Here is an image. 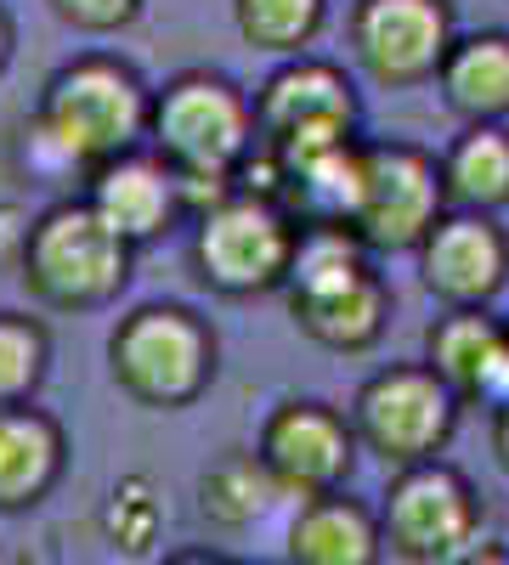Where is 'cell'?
<instances>
[{
	"instance_id": "cell-1",
	"label": "cell",
	"mask_w": 509,
	"mask_h": 565,
	"mask_svg": "<svg viewBox=\"0 0 509 565\" xmlns=\"http://www.w3.org/2000/svg\"><path fill=\"white\" fill-rule=\"evenodd\" d=\"M153 90L119 57H79L52 74L29 125V164L40 175H85L148 141Z\"/></svg>"
},
{
	"instance_id": "cell-2",
	"label": "cell",
	"mask_w": 509,
	"mask_h": 565,
	"mask_svg": "<svg viewBox=\"0 0 509 565\" xmlns=\"http://www.w3.org/2000/svg\"><path fill=\"white\" fill-rule=\"evenodd\" d=\"M148 141L176 170L181 204L204 215L226 193H238V170L261 148L255 97H244V85H233L215 68H188L153 97Z\"/></svg>"
},
{
	"instance_id": "cell-3",
	"label": "cell",
	"mask_w": 509,
	"mask_h": 565,
	"mask_svg": "<svg viewBox=\"0 0 509 565\" xmlns=\"http://www.w3.org/2000/svg\"><path fill=\"white\" fill-rule=\"evenodd\" d=\"M284 295L300 334L340 356L374 351L391 322V282L351 226H300Z\"/></svg>"
},
{
	"instance_id": "cell-4",
	"label": "cell",
	"mask_w": 509,
	"mask_h": 565,
	"mask_svg": "<svg viewBox=\"0 0 509 565\" xmlns=\"http://www.w3.org/2000/svg\"><path fill=\"white\" fill-rule=\"evenodd\" d=\"M130 255H136V249L79 199V204L45 210V215L29 226V238H23V249H18V266H23V282H29L45 306L91 311V306H108V300L125 289Z\"/></svg>"
},
{
	"instance_id": "cell-5",
	"label": "cell",
	"mask_w": 509,
	"mask_h": 565,
	"mask_svg": "<svg viewBox=\"0 0 509 565\" xmlns=\"http://www.w3.org/2000/svg\"><path fill=\"white\" fill-rule=\"evenodd\" d=\"M295 244H300V221L261 193H226L221 204H210L199 215L193 232V271L204 289L226 295V300H250V295H272L289 282L295 266Z\"/></svg>"
},
{
	"instance_id": "cell-6",
	"label": "cell",
	"mask_w": 509,
	"mask_h": 565,
	"mask_svg": "<svg viewBox=\"0 0 509 565\" xmlns=\"http://www.w3.org/2000/svg\"><path fill=\"white\" fill-rule=\"evenodd\" d=\"M458 407L465 402L447 391V380L431 362H391L362 380L351 402V430L374 458H385L391 469H407L447 452L458 430Z\"/></svg>"
},
{
	"instance_id": "cell-7",
	"label": "cell",
	"mask_w": 509,
	"mask_h": 565,
	"mask_svg": "<svg viewBox=\"0 0 509 565\" xmlns=\"http://www.w3.org/2000/svg\"><path fill=\"white\" fill-rule=\"evenodd\" d=\"M114 380L148 407L193 402L215 373V334L188 306H142L114 328Z\"/></svg>"
},
{
	"instance_id": "cell-8",
	"label": "cell",
	"mask_w": 509,
	"mask_h": 565,
	"mask_svg": "<svg viewBox=\"0 0 509 565\" xmlns=\"http://www.w3.org/2000/svg\"><path fill=\"white\" fill-rule=\"evenodd\" d=\"M447 215L442 164L413 141H362V181L351 232L374 255H413L425 232Z\"/></svg>"
},
{
	"instance_id": "cell-9",
	"label": "cell",
	"mask_w": 509,
	"mask_h": 565,
	"mask_svg": "<svg viewBox=\"0 0 509 565\" xmlns=\"http://www.w3.org/2000/svg\"><path fill=\"white\" fill-rule=\"evenodd\" d=\"M346 40L357 68L374 85L413 90L442 74L458 40V12L453 0H357L346 18Z\"/></svg>"
},
{
	"instance_id": "cell-10",
	"label": "cell",
	"mask_w": 509,
	"mask_h": 565,
	"mask_svg": "<svg viewBox=\"0 0 509 565\" xmlns=\"http://www.w3.org/2000/svg\"><path fill=\"white\" fill-rule=\"evenodd\" d=\"M385 543L413 559V565H442L458 559L476 532H481V498L476 487L458 476L453 463H407L396 469V481L385 487V514H380Z\"/></svg>"
},
{
	"instance_id": "cell-11",
	"label": "cell",
	"mask_w": 509,
	"mask_h": 565,
	"mask_svg": "<svg viewBox=\"0 0 509 565\" xmlns=\"http://www.w3.org/2000/svg\"><path fill=\"white\" fill-rule=\"evenodd\" d=\"M420 255V282L442 306H492L509 289V232L498 215L481 210H447Z\"/></svg>"
},
{
	"instance_id": "cell-12",
	"label": "cell",
	"mask_w": 509,
	"mask_h": 565,
	"mask_svg": "<svg viewBox=\"0 0 509 565\" xmlns=\"http://www.w3.org/2000/svg\"><path fill=\"white\" fill-rule=\"evenodd\" d=\"M255 458L266 463V476L277 481V492L322 498V492H340V481L351 476L357 430L322 402H284L266 418Z\"/></svg>"
},
{
	"instance_id": "cell-13",
	"label": "cell",
	"mask_w": 509,
	"mask_h": 565,
	"mask_svg": "<svg viewBox=\"0 0 509 565\" xmlns=\"http://www.w3.org/2000/svg\"><path fill=\"white\" fill-rule=\"evenodd\" d=\"M362 103L351 79L322 57H289L255 90V130L261 148H284L306 136H357Z\"/></svg>"
},
{
	"instance_id": "cell-14",
	"label": "cell",
	"mask_w": 509,
	"mask_h": 565,
	"mask_svg": "<svg viewBox=\"0 0 509 565\" xmlns=\"http://www.w3.org/2000/svg\"><path fill=\"white\" fill-rule=\"evenodd\" d=\"M425 362L458 402H509V317L492 306H442V317L425 328Z\"/></svg>"
},
{
	"instance_id": "cell-15",
	"label": "cell",
	"mask_w": 509,
	"mask_h": 565,
	"mask_svg": "<svg viewBox=\"0 0 509 565\" xmlns=\"http://www.w3.org/2000/svg\"><path fill=\"white\" fill-rule=\"evenodd\" d=\"M85 204L97 210L130 249H136V244H153L159 232H170L176 215L188 210V204H181L176 170H170L159 153H142V148L108 159L103 170H91Z\"/></svg>"
},
{
	"instance_id": "cell-16",
	"label": "cell",
	"mask_w": 509,
	"mask_h": 565,
	"mask_svg": "<svg viewBox=\"0 0 509 565\" xmlns=\"http://www.w3.org/2000/svg\"><path fill=\"white\" fill-rule=\"evenodd\" d=\"M436 90L453 119L509 125V29H458L453 52L436 74Z\"/></svg>"
},
{
	"instance_id": "cell-17",
	"label": "cell",
	"mask_w": 509,
	"mask_h": 565,
	"mask_svg": "<svg viewBox=\"0 0 509 565\" xmlns=\"http://www.w3.org/2000/svg\"><path fill=\"white\" fill-rule=\"evenodd\" d=\"M380 521L357 498L322 492L289 526V565H374L380 559Z\"/></svg>"
},
{
	"instance_id": "cell-18",
	"label": "cell",
	"mask_w": 509,
	"mask_h": 565,
	"mask_svg": "<svg viewBox=\"0 0 509 565\" xmlns=\"http://www.w3.org/2000/svg\"><path fill=\"white\" fill-rule=\"evenodd\" d=\"M442 193L447 210H509V125H465L442 148Z\"/></svg>"
},
{
	"instance_id": "cell-19",
	"label": "cell",
	"mask_w": 509,
	"mask_h": 565,
	"mask_svg": "<svg viewBox=\"0 0 509 565\" xmlns=\"http://www.w3.org/2000/svg\"><path fill=\"white\" fill-rule=\"evenodd\" d=\"M57 476V430L29 407L0 413V503H29Z\"/></svg>"
},
{
	"instance_id": "cell-20",
	"label": "cell",
	"mask_w": 509,
	"mask_h": 565,
	"mask_svg": "<svg viewBox=\"0 0 509 565\" xmlns=\"http://www.w3.org/2000/svg\"><path fill=\"white\" fill-rule=\"evenodd\" d=\"M233 23L255 52L306 57L329 23V0H233Z\"/></svg>"
},
{
	"instance_id": "cell-21",
	"label": "cell",
	"mask_w": 509,
	"mask_h": 565,
	"mask_svg": "<svg viewBox=\"0 0 509 565\" xmlns=\"http://www.w3.org/2000/svg\"><path fill=\"white\" fill-rule=\"evenodd\" d=\"M277 498V481L266 476V463L261 458H221L204 487H199V503L215 526H250L261 521V514L272 509Z\"/></svg>"
},
{
	"instance_id": "cell-22",
	"label": "cell",
	"mask_w": 509,
	"mask_h": 565,
	"mask_svg": "<svg viewBox=\"0 0 509 565\" xmlns=\"http://www.w3.org/2000/svg\"><path fill=\"white\" fill-rule=\"evenodd\" d=\"M45 373V334L40 322L0 311V402H18L40 385Z\"/></svg>"
},
{
	"instance_id": "cell-23",
	"label": "cell",
	"mask_w": 509,
	"mask_h": 565,
	"mask_svg": "<svg viewBox=\"0 0 509 565\" xmlns=\"http://www.w3.org/2000/svg\"><path fill=\"white\" fill-rule=\"evenodd\" d=\"M108 537L125 548V554H142L153 537H159V521H165V509H159V498H153V487L142 481V476H130V481H119V492L108 498Z\"/></svg>"
},
{
	"instance_id": "cell-24",
	"label": "cell",
	"mask_w": 509,
	"mask_h": 565,
	"mask_svg": "<svg viewBox=\"0 0 509 565\" xmlns=\"http://www.w3.org/2000/svg\"><path fill=\"white\" fill-rule=\"evenodd\" d=\"M52 12L85 34H108V29H125L136 12H142V0H52Z\"/></svg>"
},
{
	"instance_id": "cell-25",
	"label": "cell",
	"mask_w": 509,
	"mask_h": 565,
	"mask_svg": "<svg viewBox=\"0 0 509 565\" xmlns=\"http://www.w3.org/2000/svg\"><path fill=\"white\" fill-rule=\"evenodd\" d=\"M487 436H492V458H498V469L509 476V402L487 407Z\"/></svg>"
},
{
	"instance_id": "cell-26",
	"label": "cell",
	"mask_w": 509,
	"mask_h": 565,
	"mask_svg": "<svg viewBox=\"0 0 509 565\" xmlns=\"http://www.w3.org/2000/svg\"><path fill=\"white\" fill-rule=\"evenodd\" d=\"M458 565H509V543H470Z\"/></svg>"
},
{
	"instance_id": "cell-27",
	"label": "cell",
	"mask_w": 509,
	"mask_h": 565,
	"mask_svg": "<svg viewBox=\"0 0 509 565\" xmlns=\"http://www.w3.org/2000/svg\"><path fill=\"white\" fill-rule=\"evenodd\" d=\"M7 52H12V29H7V18H0V68H7Z\"/></svg>"
},
{
	"instance_id": "cell-28",
	"label": "cell",
	"mask_w": 509,
	"mask_h": 565,
	"mask_svg": "<svg viewBox=\"0 0 509 565\" xmlns=\"http://www.w3.org/2000/svg\"><path fill=\"white\" fill-rule=\"evenodd\" d=\"M176 565H221V559H204V554H188V559H176Z\"/></svg>"
}]
</instances>
